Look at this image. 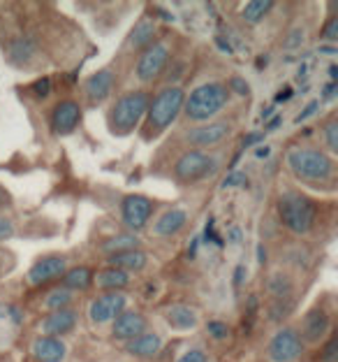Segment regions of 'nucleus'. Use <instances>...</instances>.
I'll use <instances>...</instances> for the list:
<instances>
[{
  "instance_id": "2",
  "label": "nucleus",
  "mask_w": 338,
  "mask_h": 362,
  "mask_svg": "<svg viewBox=\"0 0 338 362\" xmlns=\"http://www.w3.org/2000/svg\"><path fill=\"white\" fill-rule=\"evenodd\" d=\"M287 165L296 179L306 184H318V181H329L334 177V158L320 149H306V146H294L287 153Z\"/></svg>"
},
{
  "instance_id": "24",
  "label": "nucleus",
  "mask_w": 338,
  "mask_h": 362,
  "mask_svg": "<svg viewBox=\"0 0 338 362\" xmlns=\"http://www.w3.org/2000/svg\"><path fill=\"white\" fill-rule=\"evenodd\" d=\"M153 37H155V21L151 19H142L137 23V26L133 28V33H130V37H128V47H133V49H144L153 42Z\"/></svg>"
},
{
  "instance_id": "48",
  "label": "nucleus",
  "mask_w": 338,
  "mask_h": 362,
  "mask_svg": "<svg viewBox=\"0 0 338 362\" xmlns=\"http://www.w3.org/2000/svg\"><path fill=\"white\" fill-rule=\"evenodd\" d=\"M280 121H283V119H280V117H274V119H271V121H267V130H276V128L280 126Z\"/></svg>"
},
{
  "instance_id": "17",
  "label": "nucleus",
  "mask_w": 338,
  "mask_h": 362,
  "mask_svg": "<svg viewBox=\"0 0 338 362\" xmlns=\"http://www.w3.org/2000/svg\"><path fill=\"white\" fill-rule=\"evenodd\" d=\"M74 325H77V314L68 307V309L52 311V314L40 323V332L44 337H56V339H61L63 334L74 330Z\"/></svg>"
},
{
  "instance_id": "21",
  "label": "nucleus",
  "mask_w": 338,
  "mask_h": 362,
  "mask_svg": "<svg viewBox=\"0 0 338 362\" xmlns=\"http://www.w3.org/2000/svg\"><path fill=\"white\" fill-rule=\"evenodd\" d=\"M146 253L142 249L135 251H126V253H114L109 256V267L121 269V272H137L146 267Z\"/></svg>"
},
{
  "instance_id": "25",
  "label": "nucleus",
  "mask_w": 338,
  "mask_h": 362,
  "mask_svg": "<svg viewBox=\"0 0 338 362\" xmlns=\"http://www.w3.org/2000/svg\"><path fill=\"white\" fill-rule=\"evenodd\" d=\"M130 284V276L128 272H121V269H114V267H107L102 269L100 274H97V286L102 288V291H121V288H126Z\"/></svg>"
},
{
  "instance_id": "23",
  "label": "nucleus",
  "mask_w": 338,
  "mask_h": 362,
  "mask_svg": "<svg viewBox=\"0 0 338 362\" xmlns=\"http://www.w3.org/2000/svg\"><path fill=\"white\" fill-rule=\"evenodd\" d=\"M35 52H37V47L30 37H16L10 45V49H7V61L14 65H26L30 63L32 56H35Z\"/></svg>"
},
{
  "instance_id": "30",
  "label": "nucleus",
  "mask_w": 338,
  "mask_h": 362,
  "mask_svg": "<svg viewBox=\"0 0 338 362\" xmlns=\"http://www.w3.org/2000/svg\"><path fill=\"white\" fill-rule=\"evenodd\" d=\"M72 302V293H68L63 288V291H54L52 295L47 298V309H52V311H59V309H68V304Z\"/></svg>"
},
{
  "instance_id": "12",
  "label": "nucleus",
  "mask_w": 338,
  "mask_h": 362,
  "mask_svg": "<svg viewBox=\"0 0 338 362\" xmlns=\"http://www.w3.org/2000/svg\"><path fill=\"white\" fill-rule=\"evenodd\" d=\"M68 272V262L61 256H47L40 258L35 265L28 269V284L30 286H44L61 279Z\"/></svg>"
},
{
  "instance_id": "8",
  "label": "nucleus",
  "mask_w": 338,
  "mask_h": 362,
  "mask_svg": "<svg viewBox=\"0 0 338 362\" xmlns=\"http://www.w3.org/2000/svg\"><path fill=\"white\" fill-rule=\"evenodd\" d=\"M169 61V49L164 42H155V45H148L146 52L139 56L137 61V77L139 81H155L164 70V65Z\"/></svg>"
},
{
  "instance_id": "19",
  "label": "nucleus",
  "mask_w": 338,
  "mask_h": 362,
  "mask_svg": "<svg viewBox=\"0 0 338 362\" xmlns=\"http://www.w3.org/2000/svg\"><path fill=\"white\" fill-rule=\"evenodd\" d=\"M160 346H162V339L153 332H144L126 344L130 356H137V358H153L155 353L160 351Z\"/></svg>"
},
{
  "instance_id": "20",
  "label": "nucleus",
  "mask_w": 338,
  "mask_h": 362,
  "mask_svg": "<svg viewBox=\"0 0 338 362\" xmlns=\"http://www.w3.org/2000/svg\"><path fill=\"white\" fill-rule=\"evenodd\" d=\"M186 221H188L186 209H169V211H164L158 221H155L153 233L160 235V237H171L186 226Z\"/></svg>"
},
{
  "instance_id": "40",
  "label": "nucleus",
  "mask_w": 338,
  "mask_h": 362,
  "mask_svg": "<svg viewBox=\"0 0 338 362\" xmlns=\"http://www.w3.org/2000/svg\"><path fill=\"white\" fill-rule=\"evenodd\" d=\"M301 42H303V30L301 28H294L290 33V37L285 40V47L287 49H296V47H301Z\"/></svg>"
},
{
  "instance_id": "38",
  "label": "nucleus",
  "mask_w": 338,
  "mask_h": 362,
  "mask_svg": "<svg viewBox=\"0 0 338 362\" xmlns=\"http://www.w3.org/2000/svg\"><path fill=\"white\" fill-rule=\"evenodd\" d=\"M227 88H234L239 95H248V81H243L241 77H232L229 79V84H227Z\"/></svg>"
},
{
  "instance_id": "39",
  "label": "nucleus",
  "mask_w": 338,
  "mask_h": 362,
  "mask_svg": "<svg viewBox=\"0 0 338 362\" xmlns=\"http://www.w3.org/2000/svg\"><path fill=\"white\" fill-rule=\"evenodd\" d=\"M12 235H14V223L10 218L0 216V242H5L7 237H12Z\"/></svg>"
},
{
  "instance_id": "34",
  "label": "nucleus",
  "mask_w": 338,
  "mask_h": 362,
  "mask_svg": "<svg viewBox=\"0 0 338 362\" xmlns=\"http://www.w3.org/2000/svg\"><path fill=\"white\" fill-rule=\"evenodd\" d=\"M320 37L327 40V42H336V40H338V19H336V16H332V19L325 23L322 35H320Z\"/></svg>"
},
{
  "instance_id": "37",
  "label": "nucleus",
  "mask_w": 338,
  "mask_h": 362,
  "mask_svg": "<svg viewBox=\"0 0 338 362\" xmlns=\"http://www.w3.org/2000/svg\"><path fill=\"white\" fill-rule=\"evenodd\" d=\"M179 362H209V358H206V353L200 351V349H191L186 351L183 356L179 358Z\"/></svg>"
},
{
  "instance_id": "27",
  "label": "nucleus",
  "mask_w": 338,
  "mask_h": 362,
  "mask_svg": "<svg viewBox=\"0 0 338 362\" xmlns=\"http://www.w3.org/2000/svg\"><path fill=\"white\" fill-rule=\"evenodd\" d=\"M267 288L276 300H290V295L294 291V284H292L290 276L283 274V272H274V274L269 276Z\"/></svg>"
},
{
  "instance_id": "36",
  "label": "nucleus",
  "mask_w": 338,
  "mask_h": 362,
  "mask_svg": "<svg viewBox=\"0 0 338 362\" xmlns=\"http://www.w3.org/2000/svg\"><path fill=\"white\" fill-rule=\"evenodd\" d=\"M248 184V177L243 172H232L225 181H222V188H234V186H246Z\"/></svg>"
},
{
  "instance_id": "45",
  "label": "nucleus",
  "mask_w": 338,
  "mask_h": 362,
  "mask_svg": "<svg viewBox=\"0 0 338 362\" xmlns=\"http://www.w3.org/2000/svg\"><path fill=\"white\" fill-rule=\"evenodd\" d=\"M229 242H232V244H239V242H241V230H239V228H232V230H229Z\"/></svg>"
},
{
  "instance_id": "15",
  "label": "nucleus",
  "mask_w": 338,
  "mask_h": 362,
  "mask_svg": "<svg viewBox=\"0 0 338 362\" xmlns=\"http://www.w3.org/2000/svg\"><path fill=\"white\" fill-rule=\"evenodd\" d=\"M146 318L139 314V311H128V309H123L121 314L114 318V337L116 339H123V341H130V339H135V337L139 334H144L146 332Z\"/></svg>"
},
{
  "instance_id": "53",
  "label": "nucleus",
  "mask_w": 338,
  "mask_h": 362,
  "mask_svg": "<svg viewBox=\"0 0 338 362\" xmlns=\"http://www.w3.org/2000/svg\"><path fill=\"white\" fill-rule=\"evenodd\" d=\"M320 52H322V54H336V49L334 47H322Z\"/></svg>"
},
{
  "instance_id": "52",
  "label": "nucleus",
  "mask_w": 338,
  "mask_h": 362,
  "mask_svg": "<svg viewBox=\"0 0 338 362\" xmlns=\"http://www.w3.org/2000/svg\"><path fill=\"white\" fill-rule=\"evenodd\" d=\"M271 114H274V107H269V110H265V112H262V119H269Z\"/></svg>"
},
{
  "instance_id": "47",
  "label": "nucleus",
  "mask_w": 338,
  "mask_h": 362,
  "mask_svg": "<svg viewBox=\"0 0 338 362\" xmlns=\"http://www.w3.org/2000/svg\"><path fill=\"white\" fill-rule=\"evenodd\" d=\"M292 98V90L287 88V90H280V93L276 95V103H283V100H290Z\"/></svg>"
},
{
  "instance_id": "33",
  "label": "nucleus",
  "mask_w": 338,
  "mask_h": 362,
  "mask_svg": "<svg viewBox=\"0 0 338 362\" xmlns=\"http://www.w3.org/2000/svg\"><path fill=\"white\" fill-rule=\"evenodd\" d=\"M206 330H209V334L213 337V339H225L227 332H229V327L222 323V320H209Z\"/></svg>"
},
{
  "instance_id": "1",
  "label": "nucleus",
  "mask_w": 338,
  "mask_h": 362,
  "mask_svg": "<svg viewBox=\"0 0 338 362\" xmlns=\"http://www.w3.org/2000/svg\"><path fill=\"white\" fill-rule=\"evenodd\" d=\"M278 216L280 223L294 235H306L315 226L318 207L308 195L299 191H287L278 197Z\"/></svg>"
},
{
  "instance_id": "50",
  "label": "nucleus",
  "mask_w": 338,
  "mask_h": 362,
  "mask_svg": "<svg viewBox=\"0 0 338 362\" xmlns=\"http://www.w3.org/2000/svg\"><path fill=\"white\" fill-rule=\"evenodd\" d=\"M269 153H271V149H269V146H260V149L255 151V156H258V158H267Z\"/></svg>"
},
{
  "instance_id": "43",
  "label": "nucleus",
  "mask_w": 338,
  "mask_h": 362,
  "mask_svg": "<svg viewBox=\"0 0 338 362\" xmlns=\"http://www.w3.org/2000/svg\"><path fill=\"white\" fill-rule=\"evenodd\" d=\"M262 139H265V133H248L243 137V146L248 149V146H255V144H260Z\"/></svg>"
},
{
  "instance_id": "11",
  "label": "nucleus",
  "mask_w": 338,
  "mask_h": 362,
  "mask_svg": "<svg viewBox=\"0 0 338 362\" xmlns=\"http://www.w3.org/2000/svg\"><path fill=\"white\" fill-rule=\"evenodd\" d=\"M229 133H232L229 123L218 121V123H209V126H197L193 130H188L186 142L191 146H195V151H200V149H206V146L220 144L222 139L229 137Z\"/></svg>"
},
{
  "instance_id": "35",
  "label": "nucleus",
  "mask_w": 338,
  "mask_h": 362,
  "mask_svg": "<svg viewBox=\"0 0 338 362\" xmlns=\"http://www.w3.org/2000/svg\"><path fill=\"white\" fill-rule=\"evenodd\" d=\"M32 93H35L37 98H47L49 93H52V79L40 77L35 84H32Z\"/></svg>"
},
{
  "instance_id": "32",
  "label": "nucleus",
  "mask_w": 338,
  "mask_h": 362,
  "mask_svg": "<svg viewBox=\"0 0 338 362\" xmlns=\"http://www.w3.org/2000/svg\"><path fill=\"white\" fill-rule=\"evenodd\" d=\"M325 142L329 146V151H338V123H336V119H332L325 126Z\"/></svg>"
},
{
  "instance_id": "49",
  "label": "nucleus",
  "mask_w": 338,
  "mask_h": 362,
  "mask_svg": "<svg viewBox=\"0 0 338 362\" xmlns=\"http://www.w3.org/2000/svg\"><path fill=\"white\" fill-rule=\"evenodd\" d=\"M197 244H200V240H193L191 249H188V258H197Z\"/></svg>"
},
{
  "instance_id": "44",
  "label": "nucleus",
  "mask_w": 338,
  "mask_h": 362,
  "mask_svg": "<svg viewBox=\"0 0 338 362\" xmlns=\"http://www.w3.org/2000/svg\"><path fill=\"white\" fill-rule=\"evenodd\" d=\"M334 93H336V84H334V81H329V84L325 86L322 98H325V100H329V98H334Z\"/></svg>"
},
{
  "instance_id": "9",
  "label": "nucleus",
  "mask_w": 338,
  "mask_h": 362,
  "mask_svg": "<svg viewBox=\"0 0 338 362\" xmlns=\"http://www.w3.org/2000/svg\"><path fill=\"white\" fill-rule=\"evenodd\" d=\"M151 214H153V200H148L146 195H128L121 204L123 223H126L130 230L146 228Z\"/></svg>"
},
{
  "instance_id": "4",
  "label": "nucleus",
  "mask_w": 338,
  "mask_h": 362,
  "mask_svg": "<svg viewBox=\"0 0 338 362\" xmlns=\"http://www.w3.org/2000/svg\"><path fill=\"white\" fill-rule=\"evenodd\" d=\"M148 103H151V98H148L146 90H130V93L121 95L109 112L111 133L119 137H126L133 133L139 123H142V119L146 117Z\"/></svg>"
},
{
  "instance_id": "41",
  "label": "nucleus",
  "mask_w": 338,
  "mask_h": 362,
  "mask_svg": "<svg viewBox=\"0 0 338 362\" xmlns=\"http://www.w3.org/2000/svg\"><path fill=\"white\" fill-rule=\"evenodd\" d=\"M336 346H338V339H336V337H332V339L327 341L325 351H322L325 362H334V360H336Z\"/></svg>"
},
{
  "instance_id": "7",
  "label": "nucleus",
  "mask_w": 338,
  "mask_h": 362,
  "mask_svg": "<svg viewBox=\"0 0 338 362\" xmlns=\"http://www.w3.org/2000/svg\"><path fill=\"white\" fill-rule=\"evenodd\" d=\"M303 341L294 327H283L269 341V358L271 362H294L301 358Z\"/></svg>"
},
{
  "instance_id": "6",
  "label": "nucleus",
  "mask_w": 338,
  "mask_h": 362,
  "mask_svg": "<svg viewBox=\"0 0 338 362\" xmlns=\"http://www.w3.org/2000/svg\"><path fill=\"white\" fill-rule=\"evenodd\" d=\"M218 170V160L213 156H206L204 151H186L174 165V177L183 184H195L206 177H211Z\"/></svg>"
},
{
  "instance_id": "10",
  "label": "nucleus",
  "mask_w": 338,
  "mask_h": 362,
  "mask_svg": "<svg viewBox=\"0 0 338 362\" xmlns=\"http://www.w3.org/2000/svg\"><path fill=\"white\" fill-rule=\"evenodd\" d=\"M123 309H126V295L121 291H114V293H104L90 302L88 316L95 325H102V323H109V320L116 318Z\"/></svg>"
},
{
  "instance_id": "26",
  "label": "nucleus",
  "mask_w": 338,
  "mask_h": 362,
  "mask_svg": "<svg viewBox=\"0 0 338 362\" xmlns=\"http://www.w3.org/2000/svg\"><path fill=\"white\" fill-rule=\"evenodd\" d=\"M90 284H93V272L88 267H74L63 274L65 291H86Z\"/></svg>"
},
{
  "instance_id": "5",
  "label": "nucleus",
  "mask_w": 338,
  "mask_h": 362,
  "mask_svg": "<svg viewBox=\"0 0 338 362\" xmlns=\"http://www.w3.org/2000/svg\"><path fill=\"white\" fill-rule=\"evenodd\" d=\"M183 103H186V93L183 88L179 86H167L162 88L158 95L148 103V110H146V126H148V135H160L164 133L171 123L176 121V117L183 110Z\"/></svg>"
},
{
  "instance_id": "29",
  "label": "nucleus",
  "mask_w": 338,
  "mask_h": 362,
  "mask_svg": "<svg viewBox=\"0 0 338 362\" xmlns=\"http://www.w3.org/2000/svg\"><path fill=\"white\" fill-rule=\"evenodd\" d=\"M271 10H274V3H271V0H253V3H246V5H243L241 16H243V21L258 23V21L265 19V16H267Z\"/></svg>"
},
{
  "instance_id": "28",
  "label": "nucleus",
  "mask_w": 338,
  "mask_h": 362,
  "mask_svg": "<svg viewBox=\"0 0 338 362\" xmlns=\"http://www.w3.org/2000/svg\"><path fill=\"white\" fill-rule=\"evenodd\" d=\"M139 249V240L135 235H116V237H109L104 244H102V251L107 253H126V251H135Z\"/></svg>"
},
{
  "instance_id": "3",
  "label": "nucleus",
  "mask_w": 338,
  "mask_h": 362,
  "mask_svg": "<svg viewBox=\"0 0 338 362\" xmlns=\"http://www.w3.org/2000/svg\"><path fill=\"white\" fill-rule=\"evenodd\" d=\"M229 103V88L220 81H209V84L197 86L191 95L186 98L183 110L191 121H209L222 112Z\"/></svg>"
},
{
  "instance_id": "18",
  "label": "nucleus",
  "mask_w": 338,
  "mask_h": 362,
  "mask_svg": "<svg viewBox=\"0 0 338 362\" xmlns=\"http://www.w3.org/2000/svg\"><path fill=\"white\" fill-rule=\"evenodd\" d=\"M65 344L61 339H56V337H37L35 341H32V356H35L40 362H61L65 358Z\"/></svg>"
},
{
  "instance_id": "54",
  "label": "nucleus",
  "mask_w": 338,
  "mask_h": 362,
  "mask_svg": "<svg viewBox=\"0 0 338 362\" xmlns=\"http://www.w3.org/2000/svg\"><path fill=\"white\" fill-rule=\"evenodd\" d=\"M329 75H332V79H336V75H338V68H336V65H332V68H329Z\"/></svg>"
},
{
  "instance_id": "14",
  "label": "nucleus",
  "mask_w": 338,
  "mask_h": 362,
  "mask_svg": "<svg viewBox=\"0 0 338 362\" xmlns=\"http://www.w3.org/2000/svg\"><path fill=\"white\" fill-rule=\"evenodd\" d=\"M81 121V107L74 100H63L52 112V130L56 135H70Z\"/></svg>"
},
{
  "instance_id": "16",
  "label": "nucleus",
  "mask_w": 338,
  "mask_h": 362,
  "mask_svg": "<svg viewBox=\"0 0 338 362\" xmlns=\"http://www.w3.org/2000/svg\"><path fill=\"white\" fill-rule=\"evenodd\" d=\"M114 86H116V75H114L111 68H102L93 72L84 84L88 100H93V103H104L107 98L114 93Z\"/></svg>"
},
{
  "instance_id": "42",
  "label": "nucleus",
  "mask_w": 338,
  "mask_h": 362,
  "mask_svg": "<svg viewBox=\"0 0 338 362\" xmlns=\"http://www.w3.org/2000/svg\"><path fill=\"white\" fill-rule=\"evenodd\" d=\"M318 107H320V100H313V103H308L306 105V110H303L301 114H299V117H296L294 121L296 123H301V121H306V119H310L313 117V114H315L318 112Z\"/></svg>"
},
{
  "instance_id": "51",
  "label": "nucleus",
  "mask_w": 338,
  "mask_h": 362,
  "mask_svg": "<svg viewBox=\"0 0 338 362\" xmlns=\"http://www.w3.org/2000/svg\"><path fill=\"white\" fill-rule=\"evenodd\" d=\"M258 260H260V262H265V260H267V251H265V246H262V244L258 246Z\"/></svg>"
},
{
  "instance_id": "55",
  "label": "nucleus",
  "mask_w": 338,
  "mask_h": 362,
  "mask_svg": "<svg viewBox=\"0 0 338 362\" xmlns=\"http://www.w3.org/2000/svg\"><path fill=\"white\" fill-rule=\"evenodd\" d=\"M5 197H7V195H5V191H3V188H0V204L5 202Z\"/></svg>"
},
{
  "instance_id": "31",
  "label": "nucleus",
  "mask_w": 338,
  "mask_h": 362,
  "mask_svg": "<svg viewBox=\"0 0 338 362\" xmlns=\"http://www.w3.org/2000/svg\"><path fill=\"white\" fill-rule=\"evenodd\" d=\"M290 314H292V302L290 300H276L274 304H271L269 318L271 320H280V318H285V316H290Z\"/></svg>"
},
{
  "instance_id": "13",
  "label": "nucleus",
  "mask_w": 338,
  "mask_h": 362,
  "mask_svg": "<svg viewBox=\"0 0 338 362\" xmlns=\"http://www.w3.org/2000/svg\"><path fill=\"white\" fill-rule=\"evenodd\" d=\"M332 327V318L322 309V307H313L310 311H306V316L301 320V341H310L318 344L320 339H325V334Z\"/></svg>"
},
{
  "instance_id": "22",
  "label": "nucleus",
  "mask_w": 338,
  "mask_h": 362,
  "mask_svg": "<svg viewBox=\"0 0 338 362\" xmlns=\"http://www.w3.org/2000/svg\"><path fill=\"white\" fill-rule=\"evenodd\" d=\"M164 318H167V323L174 327V330H191V327L197 325V314L191 307H186V304L169 307L164 311Z\"/></svg>"
},
{
  "instance_id": "46",
  "label": "nucleus",
  "mask_w": 338,
  "mask_h": 362,
  "mask_svg": "<svg viewBox=\"0 0 338 362\" xmlns=\"http://www.w3.org/2000/svg\"><path fill=\"white\" fill-rule=\"evenodd\" d=\"M243 276H246V267H243V265H239V267H236V276H234V284H236V286L241 284V281H243Z\"/></svg>"
}]
</instances>
